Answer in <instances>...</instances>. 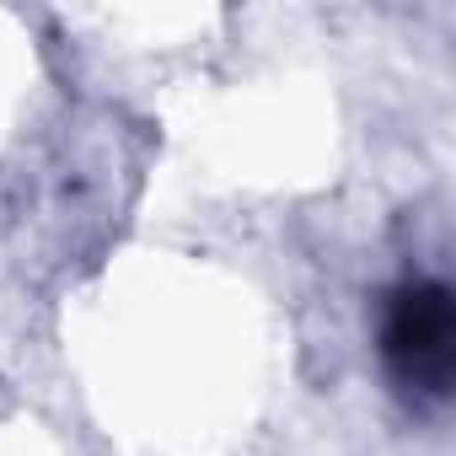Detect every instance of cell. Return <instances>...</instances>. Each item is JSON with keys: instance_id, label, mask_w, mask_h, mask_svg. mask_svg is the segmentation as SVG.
Returning a JSON list of instances; mask_svg holds the SVG:
<instances>
[{"instance_id": "6da1fadb", "label": "cell", "mask_w": 456, "mask_h": 456, "mask_svg": "<svg viewBox=\"0 0 456 456\" xmlns=\"http://www.w3.org/2000/svg\"><path fill=\"white\" fill-rule=\"evenodd\" d=\"M451 338H456L451 290L440 280H403L381 322V354H387L392 381L413 403H445L451 370H456Z\"/></svg>"}]
</instances>
